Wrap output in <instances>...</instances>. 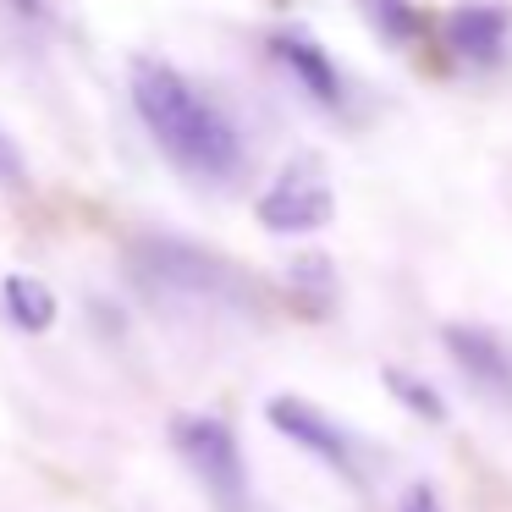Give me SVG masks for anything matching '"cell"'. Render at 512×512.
<instances>
[{
	"mask_svg": "<svg viewBox=\"0 0 512 512\" xmlns=\"http://www.w3.org/2000/svg\"><path fill=\"white\" fill-rule=\"evenodd\" d=\"M127 94H133V111L144 122V133L155 138V149L182 171V177L204 182V188H226L237 171L248 166V149L237 122L199 94L177 67L155 56H133L127 67Z\"/></svg>",
	"mask_w": 512,
	"mask_h": 512,
	"instance_id": "cell-1",
	"label": "cell"
},
{
	"mask_svg": "<svg viewBox=\"0 0 512 512\" xmlns=\"http://www.w3.org/2000/svg\"><path fill=\"white\" fill-rule=\"evenodd\" d=\"M133 276L149 292L166 298H188L204 309H226V314H259L265 309V287L248 270H237L232 259L210 254L199 243L182 237H138L133 243Z\"/></svg>",
	"mask_w": 512,
	"mask_h": 512,
	"instance_id": "cell-2",
	"label": "cell"
},
{
	"mask_svg": "<svg viewBox=\"0 0 512 512\" xmlns=\"http://www.w3.org/2000/svg\"><path fill=\"white\" fill-rule=\"evenodd\" d=\"M171 446L199 479V490L215 501V512H254V485H248V463L237 446L232 424L221 413H177L171 419Z\"/></svg>",
	"mask_w": 512,
	"mask_h": 512,
	"instance_id": "cell-3",
	"label": "cell"
},
{
	"mask_svg": "<svg viewBox=\"0 0 512 512\" xmlns=\"http://www.w3.org/2000/svg\"><path fill=\"white\" fill-rule=\"evenodd\" d=\"M254 215H259V226H265L270 237H309V232H320V226H331L336 193H331L325 166L314 155L287 160V166L276 171V182L259 193Z\"/></svg>",
	"mask_w": 512,
	"mask_h": 512,
	"instance_id": "cell-4",
	"label": "cell"
},
{
	"mask_svg": "<svg viewBox=\"0 0 512 512\" xmlns=\"http://www.w3.org/2000/svg\"><path fill=\"white\" fill-rule=\"evenodd\" d=\"M265 419L276 435H287L292 446H303L309 457H320L331 474L353 479V485H364V441H358L347 424H336L325 408H314L309 397H270L265 402Z\"/></svg>",
	"mask_w": 512,
	"mask_h": 512,
	"instance_id": "cell-5",
	"label": "cell"
},
{
	"mask_svg": "<svg viewBox=\"0 0 512 512\" xmlns=\"http://www.w3.org/2000/svg\"><path fill=\"white\" fill-rule=\"evenodd\" d=\"M441 347H446V358L457 364V375H463L468 386L485 391L490 402H507L512 408V347L501 342L490 325L452 320V325H441Z\"/></svg>",
	"mask_w": 512,
	"mask_h": 512,
	"instance_id": "cell-6",
	"label": "cell"
},
{
	"mask_svg": "<svg viewBox=\"0 0 512 512\" xmlns=\"http://www.w3.org/2000/svg\"><path fill=\"white\" fill-rule=\"evenodd\" d=\"M270 56L292 72V83H298V89L309 94L320 111H347V100H353V94H347L342 67H336L331 50H325L309 28H298V23L276 28V34H270Z\"/></svg>",
	"mask_w": 512,
	"mask_h": 512,
	"instance_id": "cell-7",
	"label": "cell"
},
{
	"mask_svg": "<svg viewBox=\"0 0 512 512\" xmlns=\"http://www.w3.org/2000/svg\"><path fill=\"white\" fill-rule=\"evenodd\" d=\"M441 34H446V50H452L457 61H468V67H496V61L507 56L512 12L496 6V0H463V6L446 12Z\"/></svg>",
	"mask_w": 512,
	"mask_h": 512,
	"instance_id": "cell-8",
	"label": "cell"
},
{
	"mask_svg": "<svg viewBox=\"0 0 512 512\" xmlns=\"http://www.w3.org/2000/svg\"><path fill=\"white\" fill-rule=\"evenodd\" d=\"M0 303H6V320H12L17 331H28V336H45L50 325H56V314H61L56 292H50L39 276H23V270L0 281Z\"/></svg>",
	"mask_w": 512,
	"mask_h": 512,
	"instance_id": "cell-9",
	"label": "cell"
},
{
	"mask_svg": "<svg viewBox=\"0 0 512 512\" xmlns=\"http://www.w3.org/2000/svg\"><path fill=\"white\" fill-rule=\"evenodd\" d=\"M380 380H386V391H391V397H397L402 408L413 413V419H424V424H446V413H452V408H446V397L430 386V380L408 375V369H397V364L380 369Z\"/></svg>",
	"mask_w": 512,
	"mask_h": 512,
	"instance_id": "cell-10",
	"label": "cell"
},
{
	"mask_svg": "<svg viewBox=\"0 0 512 512\" xmlns=\"http://www.w3.org/2000/svg\"><path fill=\"white\" fill-rule=\"evenodd\" d=\"M364 12H369V23H375V34L380 39H391V45H419V34H424V17L413 12L408 0H364Z\"/></svg>",
	"mask_w": 512,
	"mask_h": 512,
	"instance_id": "cell-11",
	"label": "cell"
},
{
	"mask_svg": "<svg viewBox=\"0 0 512 512\" xmlns=\"http://www.w3.org/2000/svg\"><path fill=\"white\" fill-rule=\"evenodd\" d=\"M287 281H292V292H298L314 314H320L325 303H331V292H336V276H331V265H325L320 254H303L298 265L287 270Z\"/></svg>",
	"mask_w": 512,
	"mask_h": 512,
	"instance_id": "cell-12",
	"label": "cell"
},
{
	"mask_svg": "<svg viewBox=\"0 0 512 512\" xmlns=\"http://www.w3.org/2000/svg\"><path fill=\"white\" fill-rule=\"evenodd\" d=\"M23 182H28L23 149H17V138H6V127H0V188H23Z\"/></svg>",
	"mask_w": 512,
	"mask_h": 512,
	"instance_id": "cell-13",
	"label": "cell"
},
{
	"mask_svg": "<svg viewBox=\"0 0 512 512\" xmlns=\"http://www.w3.org/2000/svg\"><path fill=\"white\" fill-rule=\"evenodd\" d=\"M397 512H446V507H441V490H435L430 479H413V485L402 490Z\"/></svg>",
	"mask_w": 512,
	"mask_h": 512,
	"instance_id": "cell-14",
	"label": "cell"
},
{
	"mask_svg": "<svg viewBox=\"0 0 512 512\" xmlns=\"http://www.w3.org/2000/svg\"><path fill=\"white\" fill-rule=\"evenodd\" d=\"M12 12H23V17H34V23H39V17L50 12V6H45V0H12Z\"/></svg>",
	"mask_w": 512,
	"mask_h": 512,
	"instance_id": "cell-15",
	"label": "cell"
}]
</instances>
